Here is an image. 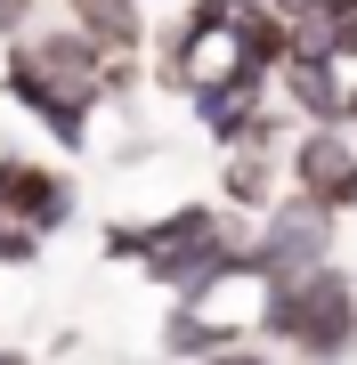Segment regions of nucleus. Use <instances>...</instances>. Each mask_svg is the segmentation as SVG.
Returning a JSON list of instances; mask_svg holds the SVG:
<instances>
[{
	"label": "nucleus",
	"instance_id": "f257e3e1",
	"mask_svg": "<svg viewBox=\"0 0 357 365\" xmlns=\"http://www.w3.org/2000/svg\"><path fill=\"white\" fill-rule=\"evenodd\" d=\"M252 341L292 365H349L357 357V276L309 268V276H268L260 309H252Z\"/></svg>",
	"mask_w": 357,
	"mask_h": 365
},
{
	"label": "nucleus",
	"instance_id": "f03ea898",
	"mask_svg": "<svg viewBox=\"0 0 357 365\" xmlns=\"http://www.w3.org/2000/svg\"><path fill=\"white\" fill-rule=\"evenodd\" d=\"M341 260V211L317 195H284L268 220H252V268L260 276H309Z\"/></svg>",
	"mask_w": 357,
	"mask_h": 365
},
{
	"label": "nucleus",
	"instance_id": "7ed1b4c3",
	"mask_svg": "<svg viewBox=\"0 0 357 365\" xmlns=\"http://www.w3.org/2000/svg\"><path fill=\"white\" fill-rule=\"evenodd\" d=\"M0 90H9V106H25L41 130H49L57 155H81V146H90L98 106H106V98H90V90H66V81H49V73L33 66V49H25V41L0 57Z\"/></svg>",
	"mask_w": 357,
	"mask_h": 365
},
{
	"label": "nucleus",
	"instance_id": "20e7f679",
	"mask_svg": "<svg viewBox=\"0 0 357 365\" xmlns=\"http://www.w3.org/2000/svg\"><path fill=\"white\" fill-rule=\"evenodd\" d=\"M73 211H81V187H73V170H57V163H33V155H0V220L33 227L41 244H49L57 227H73Z\"/></svg>",
	"mask_w": 357,
	"mask_h": 365
},
{
	"label": "nucleus",
	"instance_id": "39448f33",
	"mask_svg": "<svg viewBox=\"0 0 357 365\" xmlns=\"http://www.w3.org/2000/svg\"><path fill=\"white\" fill-rule=\"evenodd\" d=\"M276 90H284V106H292V122H301V130H349V66H341V57L301 49V41H292Z\"/></svg>",
	"mask_w": 357,
	"mask_h": 365
},
{
	"label": "nucleus",
	"instance_id": "423d86ee",
	"mask_svg": "<svg viewBox=\"0 0 357 365\" xmlns=\"http://www.w3.org/2000/svg\"><path fill=\"white\" fill-rule=\"evenodd\" d=\"M25 49H33V66L49 73V81H66V90H90V98H114V57L98 49L90 33H73V25H41Z\"/></svg>",
	"mask_w": 357,
	"mask_h": 365
},
{
	"label": "nucleus",
	"instance_id": "0eeeda50",
	"mask_svg": "<svg viewBox=\"0 0 357 365\" xmlns=\"http://www.w3.org/2000/svg\"><path fill=\"white\" fill-rule=\"evenodd\" d=\"M349 170H357V138H349V130H301V138H292V155H284L292 195H317V203L341 195Z\"/></svg>",
	"mask_w": 357,
	"mask_h": 365
},
{
	"label": "nucleus",
	"instance_id": "6e6552de",
	"mask_svg": "<svg viewBox=\"0 0 357 365\" xmlns=\"http://www.w3.org/2000/svg\"><path fill=\"white\" fill-rule=\"evenodd\" d=\"M66 25L90 33L106 57H138L146 49V0H66Z\"/></svg>",
	"mask_w": 357,
	"mask_h": 365
},
{
	"label": "nucleus",
	"instance_id": "1a4fd4ad",
	"mask_svg": "<svg viewBox=\"0 0 357 365\" xmlns=\"http://www.w3.org/2000/svg\"><path fill=\"white\" fill-rule=\"evenodd\" d=\"M276 179H284L276 155H219V187H212V195H219L227 211H244V220H268V211L284 203Z\"/></svg>",
	"mask_w": 357,
	"mask_h": 365
},
{
	"label": "nucleus",
	"instance_id": "9d476101",
	"mask_svg": "<svg viewBox=\"0 0 357 365\" xmlns=\"http://www.w3.org/2000/svg\"><path fill=\"white\" fill-rule=\"evenodd\" d=\"M268 9L292 25V41H301V49H317V41L341 25V16H357V0H268Z\"/></svg>",
	"mask_w": 357,
	"mask_h": 365
},
{
	"label": "nucleus",
	"instance_id": "9b49d317",
	"mask_svg": "<svg viewBox=\"0 0 357 365\" xmlns=\"http://www.w3.org/2000/svg\"><path fill=\"white\" fill-rule=\"evenodd\" d=\"M33 260H41V235L16 227V220H0V268H33Z\"/></svg>",
	"mask_w": 357,
	"mask_h": 365
},
{
	"label": "nucleus",
	"instance_id": "f8f14e48",
	"mask_svg": "<svg viewBox=\"0 0 357 365\" xmlns=\"http://www.w3.org/2000/svg\"><path fill=\"white\" fill-rule=\"evenodd\" d=\"M33 33H41V0H0V41L16 49V41H33Z\"/></svg>",
	"mask_w": 357,
	"mask_h": 365
},
{
	"label": "nucleus",
	"instance_id": "ddd939ff",
	"mask_svg": "<svg viewBox=\"0 0 357 365\" xmlns=\"http://www.w3.org/2000/svg\"><path fill=\"white\" fill-rule=\"evenodd\" d=\"M212 365H292V357H276V349H260V341H244V349H227V357H212Z\"/></svg>",
	"mask_w": 357,
	"mask_h": 365
},
{
	"label": "nucleus",
	"instance_id": "4468645a",
	"mask_svg": "<svg viewBox=\"0 0 357 365\" xmlns=\"http://www.w3.org/2000/svg\"><path fill=\"white\" fill-rule=\"evenodd\" d=\"M333 211H341V220H349V211H357V170H349V179H341V195H333Z\"/></svg>",
	"mask_w": 357,
	"mask_h": 365
},
{
	"label": "nucleus",
	"instance_id": "2eb2a0df",
	"mask_svg": "<svg viewBox=\"0 0 357 365\" xmlns=\"http://www.w3.org/2000/svg\"><path fill=\"white\" fill-rule=\"evenodd\" d=\"M0 365H33V357H25V349H0Z\"/></svg>",
	"mask_w": 357,
	"mask_h": 365
},
{
	"label": "nucleus",
	"instance_id": "dca6fc26",
	"mask_svg": "<svg viewBox=\"0 0 357 365\" xmlns=\"http://www.w3.org/2000/svg\"><path fill=\"white\" fill-rule=\"evenodd\" d=\"M349 122H357V73H349Z\"/></svg>",
	"mask_w": 357,
	"mask_h": 365
}]
</instances>
